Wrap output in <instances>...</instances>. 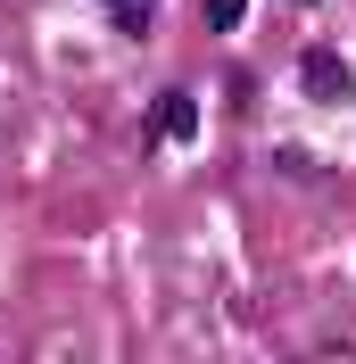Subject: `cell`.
<instances>
[{"instance_id": "1", "label": "cell", "mask_w": 356, "mask_h": 364, "mask_svg": "<svg viewBox=\"0 0 356 364\" xmlns=\"http://www.w3.org/2000/svg\"><path fill=\"white\" fill-rule=\"evenodd\" d=\"M298 91L307 100H323V108H340V100H356V67L340 58V50H298Z\"/></svg>"}, {"instance_id": "2", "label": "cell", "mask_w": 356, "mask_h": 364, "mask_svg": "<svg viewBox=\"0 0 356 364\" xmlns=\"http://www.w3.org/2000/svg\"><path fill=\"white\" fill-rule=\"evenodd\" d=\"M150 133H166V141H191L199 133V108H191V91H166L150 108Z\"/></svg>"}, {"instance_id": "3", "label": "cell", "mask_w": 356, "mask_h": 364, "mask_svg": "<svg viewBox=\"0 0 356 364\" xmlns=\"http://www.w3.org/2000/svg\"><path fill=\"white\" fill-rule=\"evenodd\" d=\"M100 9L116 17V33H125V42H141V33L157 25V0H100Z\"/></svg>"}, {"instance_id": "4", "label": "cell", "mask_w": 356, "mask_h": 364, "mask_svg": "<svg viewBox=\"0 0 356 364\" xmlns=\"http://www.w3.org/2000/svg\"><path fill=\"white\" fill-rule=\"evenodd\" d=\"M199 17H207V25H216V33H241V17H248V0H207Z\"/></svg>"}, {"instance_id": "5", "label": "cell", "mask_w": 356, "mask_h": 364, "mask_svg": "<svg viewBox=\"0 0 356 364\" xmlns=\"http://www.w3.org/2000/svg\"><path fill=\"white\" fill-rule=\"evenodd\" d=\"M290 9H315V0H290Z\"/></svg>"}]
</instances>
